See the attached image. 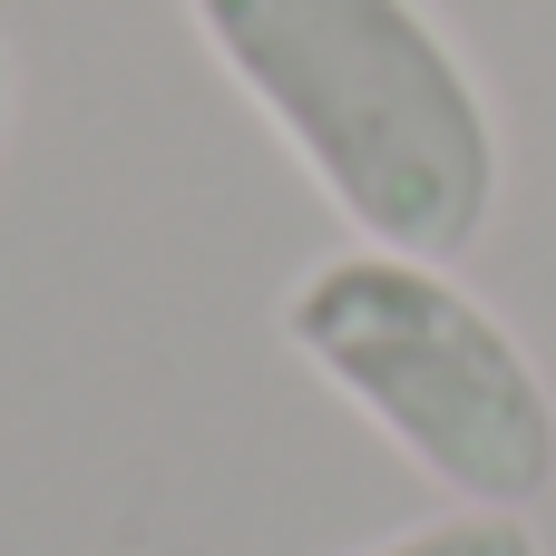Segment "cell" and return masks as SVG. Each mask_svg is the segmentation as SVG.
<instances>
[{
  "label": "cell",
  "instance_id": "cell-1",
  "mask_svg": "<svg viewBox=\"0 0 556 556\" xmlns=\"http://www.w3.org/2000/svg\"><path fill=\"white\" fill-rule=\"evenodd\" d=\"M186 20L362 244L450 264L489 235L508 147L430 0H186Z\"/></svg>",
  "mask_w": 556,
  "mask_h": 556
},
{
  "label": "cell",
  "instance_id": "cell-2",
  "mask_svg": "<svg viewBox=\"0 0 556 556\" xmlns=\"http://www.w3.org/2000/svg\"><path fill=\"white\" fill-rule=\"evenodd\" d=\"M274 332L459 508H528L556 489L547 371L450 264L342 244L283 283Z\"/></svg>",
  "mask_w": 556,
  "mask_h": 556
},
{
  "label": "cell",
  "instance_id": "cell-3",
  "mask_svg": "<svg viewBox=\"0 0 556 556\" xmlns=\"http://www.w3.org/2000/svg\"><path fill=\"white\" fill-rule=\"evenodd\" d=\"M362 556H547V538L528 528V508H450V518L401 528Z\"/></svg>",
  "mask_w": 556,
  "mask_h": 556
},
{
  "label": "cell",
  "instance_id": "cell-4",
  "mask_svg": "<svg viewBox=\"0 0 556 556\" xmlns=\"http://www.w3.org/2000/svg\"><path fill=\"white\" fill-rule=\"evenodd\" d=\"M0 117H10V49H0Z\"/></svg>",
  "mask_w": 556,
  "mask_h": 556
}]
</instances>
